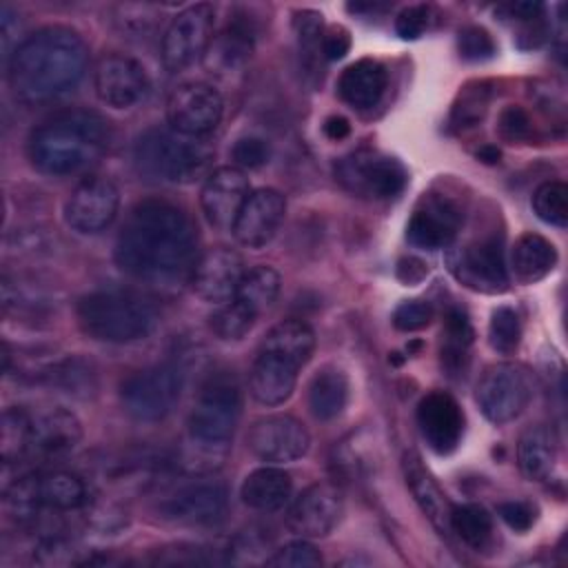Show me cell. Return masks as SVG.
<instances>
[{
	"label": "cell",
	"instance_id": "obj_46",
	"mask_svg": "<svg viewBox=\"0 0 568 568\" xmlns=\"http://www.w3.org/2000/svg\"><path fill=\"white\" fill-rule=\"evenodd\" d=\"M231 158L235 162L237 169H260L268 162L271 158V146L266 140L255 138V135H246L240 138L233 149H231Z\"/></svg>",
	"mask_w": 568,
	"mask_h": 568
},
{
	"label": "cell",
	"instance_id": "obj_24",
	"mask_svg": "<svg viewBox=\"0 0 568 568\" xmlns=\"http://www.w3.org/2000/svg\"><path fill=\"white\" fill-rule=\"evenodd\" d=\"M82 442V424L69 408L53 406L33 417L29 455L38 459H60Z\"/></svg>",
	"mask_w": 568,
	"mask_h": 568
},
{
	"label": "cell",
	"instance_id": "obj_47",
	"mask_svg": "<svg viewBox=\"0 0 568 568\" xmlns=\"http://www.w3.org/2000/svg\"><path fill=\"white\" fill-rule=\"evenodd\" d=\"M497 129H499V135L504 140H508V142H524L532 133V122H530V115L526 113L524 106L508 104L499 113Z\"/></svg>",
	"mask_w": 568,
	"mask_h": 568
},
{
	"label": "cell",
	"instance_id": "obj_10",
	"mask_svg": "<svg viewBox=\"0 0 568 568\" xmlns=\"http://www.w3.org/2000/svg\"><path fill=\"white\" fill-rule=\"evenodd\" d=\"M335 180L357 197L388 200L404 191L408 175L399 160L359 149L335 164Z\"/></svg>",
	"mask_w": 568,
	"mask_h": 568
},
{
	"label": "cell",
	"instance_id": "obj_9",
	"mask_svg": "<svg viewBox=\"0 0 568 568\" xmlns=\"http://www.w3.org/2000/svg\"><path fill=\"white\" fill-rule=\"evenodd\" d=\"M182 393V371L173 362L135 371L122 382L120 399L129 417L138 422H160L178 404Z\"/></svg>",
	"mask_w": 568,
	"mask_h": 568
},
{
	"label": "cell",
	"instance_id": "obj_52",
	"mask_svg": "<svg viewBox=\"0 0 568 568\" xmlns=\"http://www.w3.org/2000/svg\"><path fill=\"white\" fill-rule=\"evenodd\" d=\"M499 13H504V18H513L519 22H530L544 16V4L537 0H521V2H508L499 7Z\"/></svg>",
	"mask_w": 568,
	"mask_h": 568
},
{
	"label": "cell",
	"instance_id": "obj_26",
	"mask_svg": "<svg viewBox=\"0 0 568 568\" xmlns=\"http://www.w3.org/2000/svg\"><path fill=\"white\" fill-rule=\"evenodd\" d=\"M402 470H404L406 486H408L413 499L417 501L419 510L428 517V521L442 535H448L450 532L453 504L446 497V493L439 488L435 477L428 473V468L422 464L419 455L417 453H406L404 459H402Z\"/></svg>",
	"mask_w": 568,
	"mask_h": 568
},
{
	"label": "cell",
	"instance_id": "obj_18",
	"mask_svg": "<svg viewBox=\"0 0 568 568\" xmlns=\"http://www.w3.org/2000/svg\"><path fill=\"white\" fill-rule=\"evenodd\" d=\"M93 89L106 106L133 109L149 95L151 82L138 60L122 53H109L95 67Z\"/></svg>",
	"mask_w": 568,
	"mask_h": 568
},
{
	"label": "cell",
	"instance_id": "obj_39",
	"mask_svg": "<svg viewBox=\"0 0 568 568\" xmlns=\"http://www.w3.org/2000/svg\"><path fill=\"white\" fill-rule=\"evenodd\" d=\"M33 561L38 566H87L98 559L75 541L62 535H49L33 548Z\"/></svg>",
	"mask_w": 568,
	"mask_h": 568
},
{
	"label": "cell",
	"instance_id": "obj_43",
	"mask_svg": "<svg viewBox=\"0 0 568 568\" xmlns=\"http://www.w3.org/2000/svg\"><path fill=\"white\" fill-rule=\"evenodd\" d=\"M488 100H490V91L484 82H475L468 84L459 91L457 102L453 106V122L457 126H473L477 124L486 109H488Z\"/></svg>",
	"mask_w": 568,
	"mask_h": 568
},
{
	"label": "cell",
	"instance_id": "obj_33",
	"mask_svg": "<svg viewBox=\"0 0 568 568\" xmlns=\"http://www.w3.org/2000/svg\"><path fill=\"white\" fill-rule=\"evenodd\" d=\"M442 337L444 339H442L439 357H442L444 371L450 377L464 375L466 366H468V348L475 339V331H473L468 315L462 308H450L446 313Z\"/></svg>",
	"mask_w": 568,
	"mask_h": 568
},
{
	"label": "cell",
	"instance_id": "obj_42",
	"mask_svg": "<svg viewBox=\"0 0 568 568\" xmlns=\"http://www.w3.org/2000/svg\"><path fill=\"white\" fill-rule=\"evenodd\" d=\"M519 339H521L519 315L510 306H497L493 311L490 324H488L490 348L501 353V355H510V353L517 351Z\"/></svg>",
	"mask_w": 568,
	"mask_h": 568
},
{
	"label": "cell",
	"instance_id": "obj_41",
	"mask_svg": "<svg viewBox=\"0 0 568 568\" xmlns=\"http://www.w3.org/2000/svg\"><path fill=\"white\" fill-rule=\"evenodd\" d=\"M295 33H297V47H300V55L304 60L306 67L313 69V73L317 71V62L322 55V38H324V20L322 13L313 11V9H304L295 13L293 20Z\"/></svg>",
	"mask_w": 568,
	"mask_h": 568
},
{
	"label": "cell",
	"instance_id": "obj_15",
	"mask_svg": "<svg viewBox=\"0 0 568 568\" xmlns=\"http://www.w3.org/2000/svg\"><path fill=\"white\" fill-rule=\"evenodd\" d=\"M222 95L206 82H184L166 102L169 126L191 138H204L215 131L222 120Z\"/></svg>",
	"mask_w": 568,
	"mask_h": 568
},
{
	"label": "cell",
	"instance_id": "obj_17",
	"mask_svg": "<svg viewBox=\"0 0 568 568\" xmlns=\"http://www.w3.org/2000/svg\"><path fill=\"white\" fill-rule=\"evenodd\" d=\"M344 513V495L333 481L306 486L286 510V526L293 535L315 539L328 535Z\"/></svg>",
	"mask_w": 568,
	"mask_h": 568
},
{
	"label": "cell",
	"instance_id": "obj_20",
	"mask_svg": "<svg viewBox=\"0 0 568 568\" xmlns=\"http://www.w3.org/2000/svg\"><path fill=\"white\" fill-rule=\"evenodd\" d=\"M248 195L251 184L246 173L237 166H220L206 175L200 191V206L213 229L231 231Z\"/></svg>",
	"mask_w": 568,
	"mask_h": 568
},
{
	"label": "cell",
	"instance_id": "obj_48",
	"mask_svg": "<svg viewBox=\"0 0 568 568\" xmlns=\"http://www.w3.org/2000/svg\"><path fill=\"white\" fill-rule=\"evenodd\" d=\"M430 320H433V306L422 300L402 302L393 313V326L404 333L419 331V328L428 326Z\"/></svg>",
	"mask_w": 568,
	"mask_h": 568
},
{
	"label": "cell",
	"instance_id": "obj_27",
	"mask_svg": "<svg viewBox=\"0 0 568 568\" xmlns=\"http://www.w3.org/2000/svg\"><path fill=\"white\" fill-rule=\"evenodd\" d=\"M388 87V71L373 58H362L348 64L339 80L337 93L353 109H373Z\"/></svg>",
	"mask_w": 568,
	"mask_h": 568
},
{
	"label": "cell",
	"instance_id": "obj_49",
	"mask_svg": "<svg viewBox=\"0 0 568 568\" xmlns=\"http://www.w3.org/2000/svg\"><path fill=\"white\" fill-rule=\"evenodd\" d=\"M428 29V7L413 4L397 13L395 31L404 40H417Z\"/></svg>",
	"mask_w": 568,
	"mask_h": 568
},
{
	"label": "cell",
	"instance_id": "obj_31",
	"mask_svg": "<svg viewBox=\"0 0 568 568\" xmlns=\"http://www.w3.org/2000/svg\"><path fill=\"white\" fill-rule=\"evenodd\" d=\"M253 44H255L253 22L246 20V16H233V20L226 22L222 33L213 38L209 47L211 51L209 64L220 71H235L251 58Z\"/></svg>",
	"mask_w": 568,
	"mask_h": 568
},
{
	"label": "cell",
	"instance_id": "obj_34",
	"mask_svg": "<svg viewBox=\"0 0 568 568\" xmlns=\"http://www.w3.org/2000/svg\"><path fill=\"white\" fill-rule=\"evenodd\" d=\"M262 351H271L293 359L297 366H304L315 351V333L302 320L277 322L262 339Z\"/></svg>",
	"mask_w": 568,
	"mask_h": 568
},
{
	"label": "cell",
	"instance_id": "obj_6",
	"mask_svg": "<svg viewBox=\"0 0 568 568\" xmlns=\"http://www.w3.org/2000/svg\"><path fill=\"white\" fill-rule=\"evenodd\" d=\"M213 146L204 138H191L171 126L146 129L133 146L138 173L149 182L189 184L202 178L211 164Z\"/></svg>",
	"mask_w": 568,
	"mask_h": 568
},
{
	"label": "cell",
	"instance_id": "obj_16",
	"mask_svg": "<svg viewBox=\"0 0 568 568\" xmlns=\"http://www.w3.org/2000/svg\"><path fill=\"white\" fill-rule=\"evenodd\" d=\"M311 435L293 415H266L251 424L246 448L266 464H288L306 455Z\"/></svg>",
	"mask_w": 568,
	"mask_h": 568
},
{
	"label": "cell",
	"instance_id": "obj_29",
	"mask_svg": "<svg viewBox=\"0 0 568 568\" xmlns=\"http://www.w3.org/2000/svg\"><path fill=\"white\" fill-rule=\"evenodd\" d=\"M557 264V248L539 233H521L510 248V268L521 284L544 280Z\"/></svg>",
	"mask_w": 568,
	"mask_h": 568
},
{
	"label": "cell",
	"instance_id": "obj_55",
	"mask_svg": "<svg viewBox=\"0 0 568 568\" xmlns=\"http://www.w3.org/2000/svg\"><path fill=\"white\" fill-rule=\"evenodd\" d=\"M477 158H479L481 162H486V164H495V162H499L501 151H499L495 144H484V146L477 151Z\"/></svg>",
	"mask_w": 568,
	"mask_h": 568
},
{
	"label": "cell",
	"instance_id": "obj_37",
	"mask_svg": "<svg viewBox=\"0 0 568 568\" xmlns=\"http://www.w3.org/2000/svg\"><path fill=\"white\" fill-rule=\"evenodd\" d=\"M450 530L470 548H484L493 535V517L479 504H459L450 513Z\"/></svg>",
	"mask_w": 568,
	"mask_h": 568
},
{
	"label": "cell",
	"instance_id": "obj_1",
	"mask_svg": "<svg viewBox=\"0 0 568 568\" xmlns=\"http://www.w3.org/2000/svg\"><path fill=\"white\" fill-rule=\"evenodd\" d=\"M118 266L153 288H178L191 282L197 262L193 220L166 200L138 202L115 240Z\"/></svg>",
	"mask_w": 568,
	"mask_h": 568
},
{
	"label": "cell",
	"instance_id": "obj_54",
	"mask_svg": "<svg viewBox=\"0 0 568 568\" xmlns=\"http://www.w3.org/2000/svg\"><path fill=\"white\" fill-rule=\"evenodd\" d=\"M322 129H324V135L331 138V140H344V138H348V133H351V124H348V120L342 118V115H331V118H326L324 124H322Z\"/></svg>",
	"mask_w": 568,
	"mask_h": 568
},
{
	"label": "cell",
	"instance_id": "obj_4",
	"mask_svg": "<svg viewBox=\"0 0 568 568\" xmlns=\"http://www.w3.org/2000/svg\"><path fill=\"white\" fill-rule=\"evenodd\" d=\"M242 415V390L231 373L211 375L189 413L186 459L191 470L206 473L222 464Z\"/></svg>",
	"mask_w": 568,
	"mask_h": 568
},
{
	"label": "cell",
	"instance_id": "obj_13",
	"mask_svg": "<svg viewBox=\"0 0 568 568\" xmlns=\"http://www.w3.org/2000/svg\"><path fill=\"white\" fill-rule=\"evenodd\" d=\"M226 508L229 493L217 479L189 481L155 506L160 519L178 526H213L224 519Z\"/></svg>",
	"mask_w": 568,
	"mask_h": 568
},
{
	"label": "cell",
	"instance_id": "obj_38",
	"mask_svg": "<svg viewBox=\"0 0 568 568\" xmlns=\"http://www.w3.org/2000/svg\"><path fill=\"white\" fill-rule=\"evenodd\" d=\"M257 315L246 308L242 302H237L235 297L220 304L211 317H209V326L213 331V335L222 342H237L242 339L255 324Z\"/></svg>",
	"mask_w": 568,
	"mask_h": 568
},
{
	"label": "cell",
	"instance_id": "obj_8",
	"mask_svg": "<svg viewBox=\"0 0 568 568\" xmlns=\"http://www.w3.org/2000/svg\"><path fill=\"white\" fill-rule=\"evenodd\" d=\"M450 275L475 293L497 295L508 288V268L504 260V235H475L466 242L450 244L446 253Z\"/></svg>",
	"mask_w": 568,
	"mask_h": 568
},
{
	"label": "cell",
	"instance_id": "obj_11",
	"mask_svg": "<svg viewBox=\"0 0 568 568\" xmlns=\"http://www.w3.org/2000/svg\"><path fill=\"white\" fill-rule=\"evenodd\" d=\"M532 375L515 362H499L484 371L475 399L493 424H508L524 413L532 399Z\"/></svg>",
	"mask_w": 568,
	"mask_h": 568
},
{
	"label": "cell",
	"instance_id": "obj_35",
	"mask_svg": "<svg viewBox=\"0 0 568 568\" xmlns=\"http://www.w3.org/2000/svg\"><path fill=\"white\" fill-rule=\"evenodd\" d=\"M280 286H282L280 273L273 266L257 264L242 275V282L235 291V300L242 302L246 308H251L255 315H260L273 306V302L280 295Z\"/></svg>",
	"mask_w": 568,
	"mask_h": 568
},
{
	"label": "cell",
	"instance_id": "obj_22",
	"mask_svg": "<svg viewBox=\"0 0 568 568\" xmlns=\"http://www.w3.org/2000/svg\"><path fill=\"white\" fill-rule=\"evenodd\" d=\"M417 426L433 453L448 455L462 442L464 413L453 395L433 390L417 404Z\"/></svg>",
	"mask_w": 568,
	"mask_h": 568
},
{
	"label": "cell",
	"instance_id": "obj_44",
	"mask_svg": "<svg viewBox=\"0 0 568 568\" xmlns=\"http://www.w3.org/2000/svg\"><path fill=\"white\" fill-rule=\"evenodd\" d=\"M266 564L277 566V568H317V566H322V555L311 541L300 537V539L288 541L282 548H277L266 559Z\"/></svg>",
	"mask_w": 568,
	"mask_h": 568
},
{
	"label": "cell",
	"instance_id": "obj_40",
	"mask_svg": "<svg viewBox=\"0 0 568 568\" xmlns=\"http://www.w3.org/2000/svg\"><path fill=\"white\" fill-rule=\"evenodd\" d=\"M532 211L541 222L564 229L568 224V186L559 180L539 184L532 193Z\"/></svg>",
	"mask_w": 568,
	"mask_h": 568
},
{
	"label": "cell",
	"instance_id": "obj_12",
	"mask_svg": "<svg viewBox=\"0 0 568 568\" xmlns=\"http://www.w3.org/2000/svg\"><path fill=\"white\" fill-rule=\"evenodd\" d=\"M215 29V9L209 2H195L178 11L162 36V64L169 73H180L195 64L211 47Z\"/></svg>",
	"mask_w": 568,
	"mask_h": 568
},
{
	"label": "cell",
	"instance_id": "obj_50",
	"mask_svg": "<svg viewBox=\"0 0 568 568\" xmlns=\"http://www.w3.org/2000/svg\"><path fill=\"white\" fill-rule=\"evenodd\" d=\"M497 513L515 532H526L535 521V510L526 501H504L497 506Z\"/></svg>",
	"mask_w": 568,
	"mask_h": 568
},
{
	"label": "cell",
	"instance_id": "obj_45",
	"mask_svg": "<svg viewBox=\"0 0 568 568\" xmlns=\"http://www.w3.org/2000/svg\"><path fill=\"white\" fill-rule=\"evenodd\" d=\"M457 51L466 62H484L495 55L497 47L486 29L470 24L457 33Z\"/></svg>",
	"mask_w": 568,
	"mask_h": 568
},
{
	"label": "cell",
	"instance_id": "obj_32",
	"mask_svg": "<svg viewBox=\"0 0 568 568\" xmlns=\"http://www.w3.org/2000/svg\"><path fill=\"white\" fill-rule=\"evenodd\" d=\"M348 379L335 366L320 368L308 384V408L315 419L331 422L346 408Z\"/></svg>",
	"mask_w": 568,
	"mask_h": 568
},
{
	"label": "cell",
	"instance_id": "obj_5",
	"mask_svg": "<svg viewBox=\"0 0 568 568\" xmlns=\"http://www.w3.org/2000/svg\"><path fill=\"white\" fill-rule=\"evenodd\" d=\"M80 331L106 344H131L153 333L155 306L138 291L104 288L84 295L75 308Z\"/></svg>",
	"mask_w": 568,
	"mask_h": 568
},
{
	"label": "cell",
	"instance_id": "obj_25",
	"mask_svg": "<svg viewBox=\"0 0 568 568\" xmlns=\"http://www.w3.org/2000/svg\"><path fill=\"white\" fill-rule=\"evenodd\" d=\"M300 368L302 366H297L293 359L260 348L248 375V388L253 399L262 406L284 404L295 390Z\"/></svg>",
	"mask_w": 568,
	"mask_h": 568
},
{
	"label": "cell",
	"instance_id": "obj_14",
	"mask_svg": "<svg viewBox=\"0 0 568 568\" xmlns=\"http://www.w3.org/2000/svg\"><path fill=\"white\" fill-rule=\"evenodd\" d=\"M118 209V186L102 175H89L69 193L64 202V222L82 235H93L111 226Z\"/></svg>",
	"mask_w": 568,
	"mask_h": 568
},
{
	"label": "cell",
	"instance_id": "obj_23",
	"mask_svg": "<svg viewBox=\"0 0 568 568\" xmlns=\"http://www.w3.org/2000/svg\"><path fill=\"white\" fill-rule=\"evenodd\" d=\"M284 213H286V197L280 191L257 189V191H251V195L246 197L231 231L242 246L262 248L275 237L284 220Z\"/></svg>",
	"mask_w": 568,
	"mask_h": 568
},
{
	"label": "cell",
	"instance_id": "obj_19",
	"mask_svg": "<svg viewBox=\"0 0 568 568\" xmlns=\"http://www.w3.org/2000/svg\"><path fill=\"white\" fill-rule=\"evenodd\" d=\"M459 229L462 211L450 197L424 195L408 220L406 237L417 248L437 251L455 244Z\"/></svg>",
	"mask_w": 568,
	"mask_h": 568
},
{
	"label": "cell",
	"instance_id": "obj_36",
	"mask_svg": "<svg viewBox=\"0 0 568 568\" xmlns=\"http://www.w3.org/2000/svg\"><path fill=\"white\" fill-rule=\"evenodd\" d=\"M31 426H33V415H29L24 408L20 406L4 408L2 426H0V450H2L4 466L20 462L22 457L29 455Z\"/></svg>",
	"mask_w": 568,
	"mask_h": 568
},
{
	"label": "cell",
	"instance_id": "obj_53",
	"mask_svg": "<svg viewBox=\"0 0 568 568\" xmlns=\"http://www.w3.org/2000/svg\"><path fill=\"white\" fill-rule=\"evenodd\" d=\"M426 273H428L426 264L422 260H417V257H404L397 264V277L404 284H417V282H422L426 277Z\"/></svg>",
	"mask_w": 568,
	"mask_h": 568
},
{
	"label": "cell",
	"instance_id": "obj_21",
	"mask_svg": "<svg viewBox=\"0 0 568 568\" xmlns=\"http://www.w3.org/2000/svg\"><path fill=\"white\" fill-rule=\"evenodd\" d=\"M244 273V260L237 251L229 246H213L200 253L191 273V286L200 300L224 304L235 297Z\"/></svg>",
	"mask_w": 568,
	"mask_h": 568
},
{
	"label": "cell",
	"instance_id": "obj_30",
	"mask_svg": "<svg viewBox=\"0 0 568 568\" xmlns=\"http://www.w3.org/2000/svg\"><path fill=\"white\" fill-rule=\"evenodd\" d=\"M517 462L526 479L544 481L557 464V439L544 424L528 426L517 442Z\"/></svg>",
	"mask_w": 568,
	"mask_h": 568
},
{
	"label": "cell",
	"instance_id": "obj_2",
	"mask_svg": "<svg viewBox=\"0 0 568 568\" xmlns=\"http://www.w3.org/2000/svg\"><path fill=\"white\" fill-rule=\"evenodd\" d=\"M89 49L69 27H42L24 38L7 60V80L24 104H42L73 91L87 71Z\"/></svg>",
	"mask_w": 568,
	"mask_h": 568
},
{
	"label": "cell",
	"instance_id": "obj_7",
	"mask_svg": "<svg viewBox=\"0 0 568 568\" xmlns=\"http://www.w3.org/2000/svg\"><path fill=\"white\" fill-rule=\"evenodd\" d=\"M89 486L69 470L27 473L4 488V508L18 524H33L42 510L75 513L89 506Z\"/></svg>",
	"mask_w": 568,
	"mask_h": 568
},
{
	"label": "cell",
	"instance_id": "obj_51",
	"mask_svg": "<svg viewBox=\"0 0 568 568\" xmlns=\"http://www.w3.org/2000/svg\"><path fill=\"white\" fill-rule=\"evenodd\" d=\"M351 51V33L348 29L335 24L324 31L322 38V55L326 60H342Z\"/></svg>",
	"mask_w": 568,
	"mask_h": 568
},
{
	"label": "cell",
	"instance_id": "obj_3",
	"mask_svg": "<svg viewBox=\"0 0 568 568\" xmlns=\"http://www.w3.org/2000/svg\"><path fill=\"white\" fill-rule=\"evenodd\" d=\"M111 140L109 122L89 109L60 111L31 131V164L51 178L75 175L93 166Z\"/></svg>",
	"mask_w": 568,
	"mask_h": 568
},
{
	"label": "cell",
	"instance_id": "obj_28",
	"mask_svg": "<svg viewBox=\"0 0 568 568\" xmlns=\"http://www.w3.org/2000/svg\"><path fill=\"white\" fill-rule=\"evenodd\" d=\"M293 495V479L277 466H262L248 473L240 486L242 501L260 513L284 508Z\"/></svg>",
	"mask_w": 568,
	"mask_h": 568
}]
</instances>
